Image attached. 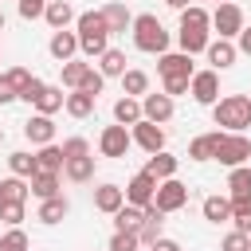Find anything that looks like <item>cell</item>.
<instances>
[{"mask_svg":"<svg viewBox=\"0 0 251 251\" xmlns=\"http://www.w3.org/2000/svg\"><path fill=\"white\" fill-rule=\"evenodd\" d=\"M173 110H176V106H173V98H169L165 90L141 98V118H149V122H157V126H165V122L173 118Z\"/></svg>","mask_w":251,"mask_h":251,"instance_id":"12","label":"cell"},{"mask_svg":"<svg viewBox=\"0 0 251 251\" xmlns=\"http://www.w3.org/2000/svg\"><path fill=\"white\" fill-rule=\"evenodd\" d=\"M176 39H180V51L184 55H196V51L208 47V31H200V27H180Z\"/></svg>","mask_w":251,"mask_h":251,"instance_id":"30","label":"cell"},{"mask_svg":"<svg viewBox=\"0 0 251 251\" xmlns=\"http://www.w3.org/2000/svg\"><path fill=\"white\" fill-rule=\"evenodd\" d=\"M220 251H251V235H243V231H227L224 243H220Z\"/></svg>","mask_w":251,"mask_h":251,"instance_id":"45","label":"cell"},{"mask_svg":"<svg viewBox=\"0 0 251 251\" xmlns=\"http://www.w3.org/2000/svg\"><path fill=\"white\" fill-rule=\"evenodd\" d=\"M137 231H114L110 235V251H137Z\"/></svg>","mask_w":251,"mask_h":251,"instance_id":"42","label":"cell"},{"mask_svg":"<svg viewBox=\"0 0 251 251\" xmlns=\"http://www.w3.org/2000/svg\"><path fill=\"white\" fill-rule=\"evenodd\" d=\"M43 86H47V82H43V78H31V82H27V86H24V94H20V98H24V102H27V106H31V102H35V98H39V90H43Z\"/></svg>","mask_w":251,"mask_h":251,"instance_id":"48","label":"cell"},{"mask_svg":"<svg viewBox=\"0 0 251 251\" xmlns=\"http://www.w3.org/2000/svg\"><path fill=\"white\" fill-rule=\"evenodd\" d=\"M247 157H251V141H247L243 133H220V141H216V157H212V161L235 169V165H247Z\"/></svg>","mask_w":251,"mask_h":251,"instance_id":"4","label":"cell"},{"mask_svg":"<svg viewBox=\"0 0 251 251\" xmlns=\"http://www.w3.org/2000/svg\"><path fill=\"white\" fill-rule=\"evenodd\" d=\"M133 145V137H129V129L126 126H106L102 129V137H98V149H102V157H126V149Z\"/></svg>","mask_w":251,"mask_h":251,"instance_id":"9","label":"cell"},{"mask_svg":"<svg viewBox=\"0 0 251 251\" xmlns=\"http://www.w3.org/2000/svg\"><path fill=\"white\" fill-rule=\"evenodd\" d=\"M239 51H243V55H251V27H243V31H239Z\"/></svg>","mask_w":251,"mask_h":251,"instance_id":"52","label":"cell"},{"mask_svg":"<svg viewBox=\"0 0 251 251\" xmlns=\"http://www.w3.org/2000/svg\"><path fill=\"white\" fill-rule=\"evenodd\" d=\"M161 227H165V212H161L157 204H145V220H141V227H137V243H141V247H153V243L161 239Z\"/></svg>","mask_w":251,"mask_h":251,"instance_id":"13","label":"cell"},{"mask_svg":"<svg viewBox=\"0 0 251 251\" xmlns=\"http://www.w3.org/2000/svg\"><path fill=\"white\" fill-rule=\"evenodd\" d=\"M0 251H27V235H24V227H12L8 235H0Z\"/></svg>","mask_w":251,"mask_h":251,"instance_id":"43","label":"cell"},{"mask_svg":"<svg viewBox=\"0 0 251 251\" xmlns=\"http://www.w3.org/2000/svg\"><path fill=\"white\" fill-rule=\"evenodd\" d=\"M43 20L59 31V27H67L71 20H75V8L67 4V0H47V8H43Z\"/></svg>","mask_w":251,"mask_h":251,"instance_id":"25","label":"cell"},{"mask_svg":"<svg viewBox=\"0 0 251 251\" xmlns=\"http://www.w3.org/2000/svg\"><path fill=\"white\" fill-rule=\"evenodd\" d=\"M51 55L59 59V63H67V59H75V51H78V35L75 31H67V27H59L55 35H51Z\"/></svg>","mask_w":251,"mask_h":251,"instance_id":"17","label":"cell"},{"mask_svg":"<svg viewBox=\"0 0 251 251\" xmlns=\"http://www.w3.org/2000/svg\"><path fill=\"white\" fill-rule=\"evenodd\" d=\"M216 141H220V129L192 137V141H188V157H192V161H212V157H216Z\"/></svg>","mask_w":251,"mask_h":251,"instance_id":"21","label":"cell"},{"mask_svg":"<svg viewBox=\"0 0 251 251\" xmlns=\"http://www.w3.org/2000/svg\"><path fill=\"white\" fill-rule=\"evenodd\" d=\"M122 90H126L129 98L149 94V75H145V71H126V75H122Z\"/></svg>","mask_w":251,"mask_h":251,"instance_id":"37","label":"cell"},{"mask_svg":"<svg viewBox=\"0 0 251 251\" xmlns=\"http://www.w3.org/2000/svg\"><path fill=\"white\" fill-rule=\"evenodd\" d=\"M27 180L24 176H8V180H0V200H16V204H24L27 200Z\"/></svg>","mask_w":251,"mask_h":251,"instance_id":"36","label":"cell"},{"mask_svg":"<svg viewBox=\"0 0 251 251\" xmlns=\"http://www.w3.org/2000/svg\"><path fill=\"white\" fill-rule=\"evenodd\" d=\"M188 94H192L200 106H212V102L220 98V75H216V71H192Z\"/></svg>","mask_w":251,"mask_h":251,"instance_id":"7","label":"cell"},{"mask_svg":"<svg viewBox=\"0 0 251 251\" xmlns=\"http://www.w3.org/2000/svg\"><path fill=\"white\" fill-rule=\"evenodd\" d=\"M149 251H180V243H176V239H165V235H161V239H157V243H153Z\"/></svg>","mask_w":251,"mask_h":251,"instance_id":"51","label":"cell"},{"mask_svg":"<svg viewBox=\"0 0 251 251\" xmlns=\"http://www.w3.org/2000/svg\"><path fill=\"white\" fill-rule=\"evenodd\" d=\"M27 188H31V196H39V200H47V196H59V173H31L27 176Z\"/></svg>","mask_w":251,"mask_h":251,"instance_id":"19","label":"cell"},{"mask_svg":"<svg viewBox=\"0 0 251 251\" xmlns=\"http://www.w3.org/2000/svg\"><path fill=\"white\" fill-rule=\"evenodd\" d=\"M145 153H161L165 149V129L157 126V122H149V118H141V122H133V133H129Z\"/></svg>","mask_w":251,"mask_h":251,"instance_id":"8","label":"cell"},{"mask_svg":"<svg viewBox=\"0 0 251 251\" xmlns=\"http://www.w3.org/2000/svg\"><path fill=\"white\" fill-rule=\"evenodd\" d=\"M227 188L231 196H251V165H235L227 173Z\"/></svg>","mask_w":251,"mask_h":251,"instance_id":"34","label":"cell"},{"mask_svg":"<svg viewBox=\"0 0 251 251\" xmlns=\"http://www.w3.org/2000/svg\"><path fill=\"white\" fill-rule=\"evenodd\" d=\"M35 169H39V173H59V169H63V149H59L55 141H51V145H39Z\"/></svg>","mask_w":251,"mask_h":251,"instance_id":"28","label":"cell"},{"mask_svg":"<svg viewBox=\"0 0 251 251\" xmlns=\"http://www.w3.org/2000/svg\"><path fill=\"white\" fill-rule=\"evenodd\" d=\"M8 169H12V176H24V180H27V176L35 173V157L24 153V149H16V153L8 157Z\"/></svg>","mask_w":251,"mask_h":251,"instance_id":"38","label":"cell"},{"mask_svg":"<svg viewBox=\"0 0 251 251\" xmlns=\"http://www.w3.org/2000/svg\"><path fill=\"white\" fill-rule=\"evenodd\" d=\"M0 220H4L8 227H20V220H24V204H16V200H0Z\"/></svg>","mask_w":251,"mask_h":251,"instance_id":"41","label":"cell"},{"mask_svg":"<svg viewBox=\"0 0 251 251\" xmlns=\"http://www.w3.org/2000/svg\"><path fill=\"white\" fill-rule=\"evenodd\" d=\"M59 67H63V86L78 90V82H82V75H86V63H78V59H67V63H59Z\"/></svg>","mask_w":251,"mask_h":251,"instance_id":"39","label":"cell"},{"mask_svg":"<svg viewBox=\"0 0 251 251\" xmlns=\"http://www.w3.org/2000/svg\"><path fill=\"white\" fill-rule=\"evenodd\" d=\"M145 173L153 176V180H165V176H176V157L173 153H149V165H145Z\"/></svg>","mask_w":251,"mask_h":251,"instance_id":"22","label":"cell"},{"mask_svg":"<svg viewBox=\"0 0 251 251\" xmlns=\"http://www.w3.org/2000/svg\"><path fill=\"white\" fill-rule=\"evenodd\" d=\"M43 8H47V0H20V16H24V20L43 16Z\"/></svg>","mask_w":251,"mask_h":251,"instance_id":"47","label":"cell"},{"mask_svg":"<svg viewBox=\"0 0 251 251\" xmlns=\"http://www.w3.org/2000/svg\"><path fill=\"white\" fill-rule=\"evenodd\" d=\"M31 78H35V75H31V71H27V67H12V71H8V82H12V86H16V98H20V94H24V86H27V82H31Z\"/></svg>","mask_w":251,"mask_h":251,"instance_id":"46","label":"cell"},{"mask_svg":"<svg viewBox=\"0 0 251 251\" xmlns=\"http://www.w3.org/2000/svg\"><path fill=\"white\" fill-rule=\"evenodd\" d=\"M137 251H141V247H137ZM145 251H149V247H145Z\"/></svg>","mask_w":251,"mask_h":251,"instance_id":"57","label":"cell"},{"mask_svg":"<svg viewBox=\"0 0 251 251\" xmlns=\"http://www.w3.org/2000/svg\"><path fill=\"white\" fill-rule=\"evenodd\" d=\"M161 78H192V55L184 51H165L161 63H157Z\"/></svg>","mask_w":251,"mask_h":251,"instance_id":"11","label":"cell"},{"mask_svg":"<svg viewBox=\"0 0 251 251\" xmlns=\"http://www.w3.org/2000/svg\"><path fill=\"white\" fill-rule=\"evenodd\" d=\"M75 24H78V51L82 55H90V59H98L110 43V27H106V20H102V12H82V16H75Z\"/></svg>","mask_w":251,"mask_h":251,"instance_id":"1","label":"cell"},{"mask_svg":"<svg viewBox=\"0 0 251 251\" xmlns=\"http://www.w3.org/2000/svg\"><path fill=\"white\" fill-rule=\"evenodd\" d=\"M59 149H63V161H71V157H86L90 153V141L86 137H67Z\"/></svg>","mask_w":251,"mask_h":251,"instance_id":"40","label":"cell"},{"mask_svg":"<svg viewBox=\"0 0 251 251\" xmlns=\"http://www.w3.org/2000/svg\"><path fill=\"white\" fill-rule=\"evenodd\" d=\"M212 118L216 126L231 129V133H243L251 126V98L247 94H227V98H216L212 102Z\"/></svg>","mask_w":251,"mask_h":251,"instance_id":"3","label":"cell"},{"mask_svg":"<svg viewBox=\"0 0 251 251\" xmlns=\"http://www.w3.org/2000/svg\"><path fill=\"white\" fill-rule=\"evenodd\" d=\"M98 71H102V78H122V75H126V51L106 47V51L98 55Z\"/></svg>","mask_w":251,"mask_h":251,"instance_id":"18","label":"cell"},{"mask_svg":"<svg viewBox=\"0 0 251 251\" xmlns=\"http://www.w3.org/2000/svg\"><path fill=\"white\" fill-rule=\"evenodd\" d=\"M133 47L137 51H149V55H165L169 51V31H165V24L153 16V12H141V16H133Z\"/></svg>","mask_w":251,"mask_h":251,"instance_id":"2","label":"cell"},{"mask_svg":"<svg viewBox=\"0 0 251 251\" xmlns=\"http://www.w3.org/2000/svg\"><path fill=\"white\" fill-rule=\"evenodd\" d=\"M102 82H106V78H102V71H94V67H86V75H82V82H78V90H86V94H94V98H98V94H102Z\"/></svg>","mask_w":251,"mask_h":251,"instance_id":"44","label":"cell"},{"mask_svg":"<svg viewBox=\"0 0 251 251\" xmlns=\"http://www.w3.org/2000/svg\"><path fill=\"white\" fill-rule=\"evenodd\" d=\"M153 204L169 216V212H180L184 204H188V188L176 180V176H165V180H157V192H153Z\"/></svg>","mask_w":251,"mask_h":251,"instance_id":"6","label":"cell"},{"mask_svg":"<svg viewBox=\"0 0 251 251\" xmlns=\"http://www.w3.org/2000/svg\"><path fill=\"white\" fill-rule=\"evenodd\" d=\"M102 20H106L110 35H114V31H126V27L133 24V16H129V8H126V4H106V8H102Z\"/></svg>","mask_w":251,"mask_h":251,"instance_id":"26","label":"cell"},{"mask_svg":"<svg viewBox=\"0 0 251 251\" xmlns=\"http://www.w3.org/2000/svg\"><path fill=\"white\" fill-rule=\"evenodd\" d=\"M165 4H169V8H176V12H180V8H188V0H165Z\"/></svg>","mask_w":251,"mask_h":251,"instance_id":"53","label":"cell"},{"mask_svg":"<svg viewBox=\"0 0 251 251\" xmlns=\"http://www.w3.org/2000/svg\"><path fill=\"white\" fill-rule=\"evenodd\" d=\"M180 27H200V31H208V27H212V16H208L200 4H188V8H180Z\"/></svg>","mask_w":251,"mask_h":251,"instance_id":"35","label":"cell"},{"mask_svg":"<svg viewBox=\"0 0 251 251\" xmlns=\"http://www.w3.org/2000/svg\"><path fill=\"white\" fill-rule=\"evenodd\" d=\"M8 102H16V86L8 82V75H0V106H8Z\"/></svg>","mask_w":251,"mask_h":251,"instance_id":"50","label":"cell"},{"mask_svg":"<svg viewBox=\"0 0 251 251\" xmlns=\"http://www.w3.org/2000/svg\"><path fill=\"white\" fill-rule=\"evenodd\" d=\"M0 31H4V12H0Z\"/></svg>","mask_w":251,"mask_h":251,"instance_id":"54","label":"cell"},{"mask_svg":"<svg viewBox=\"0 0 251 251\" xmlns=\"http://www.w3.org/2000/svg\"><path fill=\"white\" fill-rule=\"evenodd\" d=\"M231 220H235V231L251 235V196H231Z\"/></svg>","mask_w":251,"mask_h":251,"instance_id":"33","label":"cell"},{"mask_svg":"<svg viewBox=\"0 0 251 251\" xmlns=\"http://www.w3.org/2000/svg\"><path fill=\"white\" fill-rule=\"evenodd\" d=\"M24 137H27L31 145H51V141H55V122H51V114L27 118V122H24Z\"/></svg>","mask_w":251,"mask_h":251,"instance_id":"15","label":"cell"},{"mask_svg":"<svg viewBox=\"0 0 251 251\" xmlns=\"http://www.w3.org/2000/svg\"><path fill=\"white\" fill-rule=\"evenodd\" d=\"M114 122H118V126H133V122H141V102L129 98V94L118 98V102H114Z\"/></svg>","mask_w":251,"mask_h":251,"instance_id":"27","label":"cell"},{"mask_svg":"<svg viewBox=\"0 0 251 251\" xmlns=\"http://www.w3.org/2000/svg\"><path fill=\"white\" fill-rule=\"evenodd\" d=\"M188 90V78H165V94L169 98H176V94H184Z\"/></svg>","mask_w":251,"mask_h":251,"instance_id":"49","label":"cell"},{"mask_svg":"<svg viewBox=\"0 0 251 251\" xmlns=\"http://www.w3.org/2000/svg\"><path fill=\"white\" fill-rule=\"evenodd\" d=\"M94 102H98L94 94H86V90H71L67 102H63V110H67L71 118H90V114H94Z\"/></svg>","mask_w":251,"mask_h":251,"instance_id":"20","label":"cell"},{"mask_svg":"<svg viewBox=\"0 0 251 251\" xmlns=\"http://www.w3.org/2000/svg\"><path fill=\"white\" fill-rule=\"evenodd\" d=\"M247 165H251V157H247Z\"/></svg>","mask_w":251,"mask_h":251,"instance_id":"56","label":"cell"},{"mask_svg":"<svg viewBox=\"0 0 251 251\" xmlns=\"http://www.w3.org/2000/svg\"><path fill=\"white\" fill-rule=\"evenodd\" d=\"M67 212H71V204H67L63 192H59V196H47V200L39 204V220H43V224H59Z\"/></svg>","mask_w":251,"mask_h":251,"instance_id":"29","label":"cell"},{"mask_svg":"<svg viewBox=\"0 0 251 251\" xmlns=\"http://www.w3.org/2000/svg\"><path fill=\"white\" fill-rule=\"evenodd\" d=\"M63 102H67V94H63L59 86H43V90H39V98H35L31 106H35L39 114H55V110H63Z\"/></svg>","mask_w":251,"mask_h":251,"instance_id":"31","label":"cell"},{"mask_svg":"<svg viewBox=\"0 0 251 251\" xmlns=\"http://www.w3.org/2000/svg\"><path fill=\"white\" fill-rule=\"evenodd\" d=\"M204 55H208V63H212L216 71H227V67H231L235 59H239V47H235L231 39H208Z\"/></svg>","mask_w":251,"mask_h":251,"instance_id":"14","label":"cell"},{"mask_svg":"<svg viewBox=\"0 0 251 251\" xmlns=\"http://www.w3.org/2000/svg\"><path fill=\"white\" fill-rule=\"evenodd\" d=\"M122 192H126V204H137V208H145V204H153L157 180H153V176H149V173L141 169V173H137V176H133V180H129V184L122 188Z\"/></svg>","mask_w":251,"mask_h":251,"instance_id":"10","label":"cell"},{"mask_svg":"<svg viewBox=\"0 0 251 251\" xmlns=\"http://www.w3.org/2000/svg\"><path fill=\"white\" fill-rule=\"evenodd\" d=\"M141 220H145V208H137V204H122V208L114 212V231H137Z\"/></svg>","mask_w":251,"mask_h":251,"instance_id":"24","label":"cell"},{"mask_svg":"<svg viewBox=\"0 0 251 251\" xmlns=\"http://www.w3.org/2000/svg\"><path fill=\"white\" fill-rule=\"evenodd\" d=\"M122 204H126V192H122L118 184H98V188H94V208H98V212L114 216Z\"/></svg>","mask_w":251,"mask_h":251,"instance_id":"16","label":"cell"},{"mask_svg":"<svg viewBox=\"0 0 251 251\" xmlns=\"http://www.w3.org/2000/svg\"><path fill=\"white\" fill-rule=\"evenodd\" d=\"M0 145H4V129H0Z\"/></svg>","mask_w":251,"mask_h":251,"instance_id":"55","label":"cell"},{"mask_svg":"<svg viewBox=\"0 0 251 251\" xmlns=\"http://www.w3.org/2000/svg\"><path fill=\"white\" fill-rule=\"evenodd\" d=\"M204 220H208V224L231 220V200H227V196H208V200H204Z\"/></svg>","mask_w":251,"mask_h":251,"instance_id":"32","label":"cell"},{"mask_svg":"<svg viewBox=\"0 0 251 251\" xmlns=\"http://www.w3.org/2000/svg\"><path fill=\"white\" fill-rule=\"evenodd\" d=\"M212 27L220 31V39H235V35L247 27V24H243V8L231 4V0L216 4V12H212Z\"/></svg>","mask_w":251,"mask_h":251,"instance_id":"5","label":"cell"},{"mask_svg":"<svg viewBox=\"0 0 251 251\" xmlns=\"http://www.w3.org/2000/svg\"><path fill=\"white\" fill-rule=\"evenodd\" d=\"M63 173H67V180L86 184V180L94 176V157H90V153H86V157H71V161H63Z\"/></svg>","mask_w":251,"mask_h":251,"instance_id":"23","label":"cell"},{"mask_svg":"<svg viewBox=\"0 0 251 251\" xmlns=\"http://www.w3.org/2000/svg\"><path fill=\"white\" fill-rule=\"evenodd\" d=\"M216 4H224V0H216Z\"/></svg>","mask_w":251,"mask_h":251,"instance_id":"58","label":"cell"}]
</instances>
